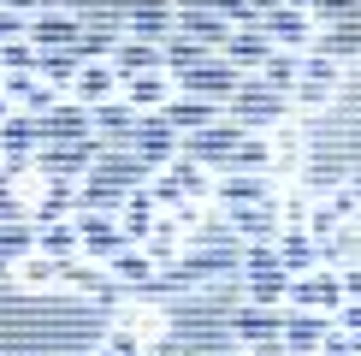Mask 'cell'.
Listing matches in <instances>:
<instances>
[{
  "instance_id": "58",
  "label": "cell",
  "mask_w": 361,
  "mask_h": 356,
  "mask_svg": "<svg viewBox=\"0 0 361 356\" xmlns=\"http://www.w3.org/2000/svg\"><path fill=\"white\" fill-rule=\"evenodd\" d=\"M0 89H6V78H0Z\"/></svg>"
},
{
  "instance_id": "45",
  "label": "cell",
  "mask_w": 361,
  "mask_h": 356,
  "mask_svg": "<svg viewBox=\"0 0 361 356\" xmlns=\"http://www.w3.org/2000/svg\"><path fill=\"white\" fill-rule=\"evenodd\" d=\"M308 208H314L308 190H284L279 196V226H308Z\"/></svg>"
},
{
  "instance_id": "22",
  "label": "cell",
  "mask_w": 361,
  "mask_h": 356,
  "mask_svg": "<svg viewBox=\"0 0 361 356\" xmlns=\"http://www.w3.org/2000/svg\"><path fill=\"white\" fill-rule=\"evenodd\" d=\"M107 59H113V71H118V78H142V71H166V48H160V42H137V36H118Z\"/></svg>"
},
{
  "instance_id": "42",
  "label": "cell",
  "mask_w": 361,
  "mask_h": 356,
  "mask_svg": "<svg viewBox=\"0 0 361 356\" xmlns=\"http://www.w3.org/2000/svg\"><path fill=\"white\" fill-rule=\"evenodd\" d=\"M18 71H42V48L36 42H6V48H0V78H18Z\"/></svg>"
},
{
  "instance_id": "9",
  "label": "cell",
  "mask_w": 361,
  "mask_h": 356,
  "mask_svg": "<svg viewBox=\"0 0 361 356\" xmlns=\"http://www.w3.org/2000/svg\"><path fill=\"white\" fill-rule=\"evenodd\" d=\"M243 137H249V131L225 113L219 125H207V131H195V137H184V155L202 160V167H214V172H225V160H231V148L243 143Z\"/></svg>"
},
{
  "instance_id": "29",
  "label": "cell",
  "mask_w": 361,
  "mask_h": 356,
  "mask_svg": "<svg viewBox=\"0 0 361 356\" xmlns=\"http://www.w3.org/2000/svg\"><path fill=\"white\" fill-rule=\"evenodd\" d=\"M83 36V24L71 18V12H30V30H24V42H36V48H71V42Z\"/></svg>"
},
{
  "instance_id": "49",
  "label": "cell",
  "mask_w": 361,
  "mask_h": 356,
  "mask_svg": "<svg viewBox=\"0 0 361 356\" xmlns=\"http://www.w3.org/2000/svg\"><path fill=\"white\" fill-rule=\"evenodd\" d=\"M343 279V303H361V267H338Z\"/></svg>"
},
{
  "instance_id": "28",
  "label": "cell",
  "mask_w": 361,
  "mask_h": 356,
  "mask_svg": "<svg viewBox=\"0 0 361 356\" xmlns=\"http://www.w3.org/2000/svg\"><path fill=\"white\" fill-rule=\"evenodd\" d=\"M6 95H12V107L30 113V119H42L48 107H59V101H66L54 83H42V71H18V78H6Z\"/></svg>"
},
{
  "instance_id": "41",
  "label": "cell",
  "mask_w": 361,
  "mask_h": 356,
  "mask_svg": "<svg viewBox=\"0 0 361 356\" xmlns=\"http://www.w3.org/2000/svg\"><path fill=\"white\" fill-rule=\"evenodd\" d=\"M160 48H166V78H178V71H190V66H202V59H214V48H202L195 36H166Z\"/></svg>"
},
{
  "instance_id": "13",
  "label": "cell",
  "mask_w": 361,
  "mask_h": 356,
  "mask_svg": "<svg viewBox=\"0 0 361 356\" xmlns=\"http://www.w3.org/2000/svg\"><path fill=\"white\" fill-rule=\"evenodd\" d=\"M219 214L237 244H273L279 237V202H237V208H219Z\"/></svg>"
},
{
  "instance_id": "8",
  "label": "cell",
  "mask_w": 361,
  "mask_h": 356,
  "mask_svg": "<svg viewBox=\"0 0 361 356\" xmlns=\"http://www.w3.org/2000/svg\"><path fill=\"white\" fill-rule=\"evenodd\" d=\"M118 89H125V78L113 71V59H83L71 89H66V101H78V107L95 113V107H107V101H118Z\"/></svg>"
},
{
  "instance_id": "48",
  "label": "cell",
  "mask_w": 361,
  "mask_h": 356,
  "mask_svg": "<svg viewBox=\"0 0 361 356\" xmlns=\"http://www.w3.org/2000/svg\"><path fill=\"white\" fill-rule=\"evenodd\" d=\"M332 321H338V326H343L350 338H361V303H343V309H338Z\"/></svg>"
},
{
  "instance_id": "37",
  "label": "cell",
  "mask_w": 361,
  "mask_h": 356,
  "mask_svg": "<svg viewBox=\"0 0 361 356\" xmlns=\"http://www.w3.org/2000/svg\"><path fill=\"white\" fill-rule=\"evenodd\" d=\"M255 78H261L267 89H279V95H290V89H296V78H302V54H284V48H273V54H267V66L255 71Z\"/></svg>"
},
{
  "instance_id": "20",
  "label": "cell",
  "mask_w": 361,
  "mask_h": 356,
  "mask_svg": "<svg viewBox=\"0 0 361 356\" xmlns=\"http://www.w3.org/2000/svg\"><path fill=\"white\" fill-rule=\"evenodd\" d=\"M172 30H178V6L172 0H137L130 18H125V36H137V42H166Z\"/></svg>"
},
{
  "instance_id": "23",
  "label": "cell",
  "mask_w": 361,
  "mask_h": 356,
  "mask_svg": "<svg viewBox=\"0 0 361 356\" xmlns=\"http://www.w3.org/2000/svg\"><path fill=\"white\" fill-rule=\"evenodd\" d=\"M154 273H160V261L148 256L142 244H125L107 261V279H113V285H125V291H148V285H154Z\"/></svg>"
},
{
  "instance_id": "12",
  "label": "cell",
  "mask_w": 361,
  "mask_h": 356,
  "mask_svg": "<svg viewBox=\"0 0 361 356\" xmlns=\"http://www.w3.org/2000/svg\"><path fill=\"white\" fill-rule=\"evenodd\" d=\"M71 226H78V237H83V256L101 261V267H107L118 249L130 244L125 226H118V214H71Z\"/></svg>"
},
{
  "instance_id": "46",
  "label": "cell",
  "mask_w": 361,
  "mask_h": 356,
  "mask_svg": "<svg viewBox=\"0 0 361 356\" xmlns=\"http://www.w3.org/2000/svg\"><path fill=\"white\" fill-rule=\"evenodd\" d=\"M320 356H355V338H350V333H343V326L332 321V333L320 338Z\"/></svg>"
},
{
  "instance_id": "32",
  "label": "cell",
  "mask_w": 361,
  "mask_h": 356,
  "mask_svg": "<svg viewBox=\"0 0 361 356\" xmlns=\"http://www.w3.org/2000/svg\"><path fill=\"white\" fill-rule=\"evenodd\" d=\"M154 220H160L154 190H148V184H137V190L125 196V208H118V226H125V237H130V244H142V237L154 232Z\"/></svg>"
},
{
  "instance_id": "50",
  "label": "cell",
  "mask_w": 361,
  "mask_h": 356,
  "mask_svg": "<svg viewBox=\"0 0 361 356\" xmlns=\"http://www.w3.org/2000/svg\"><path fill=\"white\" fill-rule=\"evenodd\" d=\"M243 356H290V350H284V338H273V345H243Z\"/></svg>"
},
{
  "instance_id": "4",
  "label": "cell",
  "mask_w": 361,
  "mask_h": 356,
  "mask_svg": "<svg viewBox=\"0 0 361 356\" xmlns=\"http://www.w3.org/2000/svg\"><path fill=\"white\" fill-rule=\"evenodd\" d=\"M338 89H343V66H332V59H320V54H302V78L290 89V107L326 113L338 101Z\"/></svg>"
},
{
  "instance_id": "21",
  "label": "cell",
  "mask_w": 361,
  "mask_h": 356,
  "mask_svg": "<svg viewBox=\"0 0 361 356\" xmlns=\"http://www.w3.org/2000/svg\"><path fill=\"white\" fill-rule=\"evenodd\" d=\"M160 119H166L178 137H195V131L219 125V119H225V107H219V101H195V95H172L166 107H160Z\"/></svg>"
},
{
  "instance_id": "15",
  "label": "cell",
  "mask_w": 361,
  "mask_h": 356,
  "mask_svg": "<svg viewBox=\"0 0 361 356\" xmlns=\"http://www.w3.org/2000/svg\"><path fill=\"white\" fill-rule=\"evenodd\" d=\"M267 54H273V42H267L261 18H255V24H231V36H225V48H219V59H231L243 78H255V71L267 66Z\"/></svg>"
},
{
  "instance_id": "14",
  "label": "cell",
  "mask_w": 361,
  "mask_h": 356,
  "mask_svg": "<svg viewBox=\"0 0 361 356\" xmlns=\"http://www.w3.org/2000/svg\"><path fill=\"white\" fill-rule=\"evenodd\" d=\"M36 137L42 143H83V137H95V113L78 107V101H59V107H48L36 119Z\"/></svg>"
},
{
  "instance_id": "51",
  "label": "cell",
  "mask_w": 361,
  "mask_h": 356,
  "mask_svg": "<svg viewBox=\"0 0 361 356\" xmlns=\"http://www.w3.org/2000/svg\"><path fill=\"white\" fill-rule=\"evenodd\" d=\"M0 6H12V12H24V18H30V12H42V0H0Z\"/></svg>"
},
{
  "instance_id": "30",
  "label": "cell",
  "mask_w": 361,
  "mask_h": 356,
  "mask_svg": "<svg viewBox=\"0 0 361 356\" xmlns=\"http://www.w3.org/2000/svg\"><path fill=\"white\" fill-rule=\"evenodd\" d=\"M273 244H279V261H284V273H290V279H296V273H314V267H326V261H320V244H314L302 226H279Z\"/></svg>"
},
{
  "instance_id": "35",
  "label": "cell",
  "mask_w": 361,
  "mask_h": 356,
  "mask_svg": "<svg viewBox=\"0 0 361 356\" xmlns=\"http://www.w3.org/2000/svg\"><path fill=\"white\" fill-rule=\"evenodd\" d=\"M137 125H142V113L130 107L125 95L107 101V107H95V137L101 143H130V137H137Z\"/></svg>"
},
{
  "instance_id": "17",
  "label": "cell",
  "mask_w": 361,
  "mask_h": 356,
  "mask_svg": "<svg viewBox=\"0 0 361 356\" xmlns=\"http://www.w3.org/2000/svg\"><path fill=\"white\" fill-rule=\"evenodd\" d=\"M237 202H279V184L267 172H214V208Z\"/></svg>"
},
{
  "instance_id": "33",
  "label": "cell",
  "mask_w": 361,
  "mask_h": 356,
  "mask_svg": "<svg viewBox=\"0 0 361 356\" xmlns=\"http://www.w3.org/2000/svg\"><path fill=\"white\" fill-rule=\"evenodd\" d=\"M125 196H130V190H118L113 178H101V172H83L78 178V214H118Z\"/></svg>"
},
{
  "instance_id": "6",
  "label": "cell",
  "mask_w": 361,
  "mask_h": 356,
  "mask_svg": "<svg viewBox=\"0 0 361 356\" xmlns=\"http://www.w3.org/2000/svg\"><path fill=\"white\" fill-rule=\"evenodd\" d=\"M284 309L338 315V309H343V279H338V267H314V273H296V279H290V297H284Z\"/></svg>"
},
{
  "instance_id": "19",
  "label": "cell",
  "mask_w": 361,
  "mask_h": 356,
  "mask_svg": "<svg viewBox=\"0 0 361 356\" xmlns=\"http://www.w3.org/2000/svg\"><path fill=\"white\" fill-rule=\"evenodd\" d=\"M113 326H118V333H125V338H137L142 350L166 345V315H160L154 303H137V297H130V303H125V309H118V315H113Z\"/></svg>"
},
{
  "instance_id": "38",
  "label": "cell",
  "mask_w": 361,
  "mask_h": 356,
  "mask_svg": "<svg viewBox=\"0 0 361 356\" xmlns=\"http://www.w3.org/2000/svg\"><path fill=\"white\" fill-rule=\"evenodd\" d=\"M36 249L54 256V261H66V256H83V237H78L71 220H59V226H36Z\"/></svg>"
},
{
  "instance_id": "53",
  "label": "cell",
  "mask_w": 361,
  "mask_h": 356,
  "mask_svg": "<svg viewBox=\"0 0 361 356\" xmlns=\"http://www.w3.org/2000/svg\"><path fill=\"white\" fill-rule=\"evenodd\" d=\"M249 6H255V18H261V12H273V6H279V0H249Z\"/></svg>"
},
{
  "instance_id": "31",
  "label": "cell",
  "mask_w": 361,
  "mask_h": 356,
  "mask_svg": "<svg viewBox=\"0 0 361 356\" xmlns=\"http://www.w3.org/2000/svg\"><path fill=\"white\" fill-rule=\"evenodd\" d=\"M118 95H125L137 113H160V107L178 95V89H172L166 71H142V78H125V89H118Z\"/></svg>"
},
{
  "instance_id": "26",
  "label": "cell",
  "mask_w": 361,
  "mask_h": 356,
  "mask_svg": "<svg viewBox=\"0 0 361 356\" xmlns=\"http://www.w3.org/2000/svg\"><path fill=\"white\" fill-rule=\"evenodd\" d=\"M172 36H195L202 48H225V36H231V18H219L214 6H178V30Z\"/></svg>"
},
{
  "instance_id": "40",
  "label": "cell",
  "mask_w": 361,
  "mask_h": 356,
  "mask_svg": "<svg viewBox=\"0 0 361 356\" xmlns=\"http://www.w3.org/2000/svg\"><path fill=\"white\" fill-rule=\"evenodd\" d=\"M243 285H249V303H261V309H284V297H290V273H284V267H273V273H249Z\"/></svg>"
},
{
  "instance_id": "27",
  "label": "cell",
  "mask_w": 361,
  "mask_h": 356,
  "mask_svg": "<svg viewBox=\"0 0 361 356\" xmlns=\"http://www.w3.org/2000/svg\"><path fill=\"white\" fill-rule=\"evenodd\" d=\"M95 172L113 178L118 190H137V184H148V178H154V172L137 160V148H130V143H107V148H101V160H95Z\"/></svg>"
},
{
  "instance_id": "3",
  "label": "cell",
  "mask_w": 361,
  "mask_h": 356,
  "mask_svg": "<svg viewBox=\"0 0 361 356\" xmlns=\"http://www.w3.org/2000/svg\"><path fill=\"white\" fill-rule=\"evenodd\" d=\"M237 83H243V71L231 66V59H202V66H190V71H178L172 89L178 95H195V101H219V107H231V95H237Z\"/></svg>"
},
{
  "instance_id": "44",
  "label": "cell",
  "mask_w": 361,
  "mask_h": 356,
  "mask_svg": "<svg viewBox=\"0 0 361 356\" xmlns=\"http://www.w3.org/2000/svg\"><path fill=\"white\" fill-rule=\"evenodd\" d=\"M30 249H36V226H30V220H12V226H0V256H6V261H24Z\"/></svg>"
},
{
  "instance_id": "55",
  "label": "cell",
  "mask_w": 361,
  "mask_h": 356,
  "mask_svg": "<svg viewBox=\"0 0 361 356\" xmlns=\"http://www.w3.org/2000/svg\"><path fill=\"white\" fill-rule=\"evenodd\" d=\"M296 6H314V0H296Z\"/></svg>"
},
{
  "instance_id": "39",
  "label": "cell",
  "mask_w": 361,
  "mask_h": 356,
  "mask_svg": "<svg viewBox=\"0 0 361 356\" xmlns=\"http://www.w3.org/2000/svg\"><path fill=\"white\" fill-rule=\"evenodd\" d=\"M78 66H83V54H78V48H42V83H54L59 95L71 89Z\"/></svg>"
},
{
  "instance_id": "24",
  "label": "cell",
  "mask_w": 361,
  "mask_h": 356,
  "mask_svg": "<svg viewBox=\"0 0 361 356\" xmlns=\"http://www.w3.org/2000/svg\"><path fill=\"white\" fill-rule=\"evenodd\" d=\"M332 333V315H314V309H284V350L302 356V350H320V338Z\"/></svg>"
},
{
  "instance_id": "54",
  "label": "cell",
  "mask_w": 361,
  "mask_h": 356,
  "mask_svg": "<svg viewBox=\"0 0 361 356\" xmlns=\"http://www.w3.org/2000/svg\"><path fill=\"white\" fill-rule=\"evenodd\" d=\"M0 279H12V261H6V256H0Z\"/></svg>"
},
{
  "instance_id": "2",
  "label": "cell",
  "mask_w": 361,
  "mask_h": 356,
  "mask_svg": "<svg viewBox=\"0 0 361 356\" xmlns=\"http://www.w3.org/2000/svg\"><path fill=\"white\" fill-rule=\"evenodd\" d=\"M237 119L243 131H273V125H284L290 119V95H279V89H267L261 78H243L237 83V95H231V107H225Z\"/></svg>"
},
{
  "instance_id": "11",
  "label": "cell",
  "mask_w": 361,
  "mask_h": 356,
  "mask_svg": "<svg viewBox=\"0 0 361 356\" xmlns=\"http://www.w3.org/2000/svg\"><path fill=\"white\" fill-rule=\"evenodd\" d=\"M267 148H273V178L279 184H296L308 167V137H302V125L296 119H284V125L267 131Z\"/></svg>"
},
{
  "instance_id": "36",
  "label": "cell",
  "mask_w": 361,
  "mask_h": 356,
  "mask_svg": "<svg viewBox=\"0 0 361 356\" xmlns=\"http://www.w3.org/2000/svg\"><path fill=\"white\" fill-rule=\"evenodd\" d=\"M12 279H18L24 291H59V261L42 256V249H30L24 261H12Z\"/></svg>"
},
{
  "instance_id": "47",
  "label": "cell",
  "mask_w": 361,
  "mask_h": 356,
  "mask_svg": "<svg viewBox=\"0 0 361 356\" xmlns=\"http://www.w3.org/2000/svg\"><path fill=\"white\" fill-rule=\"evenodd\" d=\"M24 30H30V18H24V12H12V6H0V48H6V42H18Z\"/></svg>"
},
{
  "instance_id": "52",
  "label": "cell",
  "mask_w": 361,
  "mask_h": 356,
  "mask_svg": "<svg viewBox=\"0 0 361 356\" xmlns=\"http://www.w3.org/2000/svg\"><path fill=\"white\" fill-rule=\"evenodd\" d=\"M343 184H350V196L361 202V167H350V178H343Z\"/></svg>"
},
{
  "instance_id": "5",
  "label": "cell",
  "mask_w": 361,
  "mask_h": 356,
  "mask_svg": "<svg viewBox=\"0 0 361 356\" xmlns=\"http://www.w3.org/2000/svg\"><path fill=\"white\" fill-rule=\"evenodd\" d=\"M101 137H83V143H42L36 148V172L42 178H83V172H95V160H101Z\"/></svg>"
},
{
  "instance_id": "18",
  "label": "cell",
  "mask_w": 361,
  "mask_h": 356,
  "mask_svg": "<svg viewBox=\"0 0 361 356\" xmlns=\"http://www.w3.org/2000/svg\"><path fill=\"white\" fill-rule=\"evenodd\" d=\"M320 59H332V66H350L361 59V18H343V24H314V48Z\"/></svg>"
},
{
  "instance_id": "43",
  "label": "cell",
  "mask_w": 361,
  "mask_h": 356,
  "mask_svg": "<svg viewBox=\"0 0 361 356\" xmlns=\"http://www.w3.org/2000/svg\"><path fill=\"white\" fill-rule=\"evenodd\" d=\"M12 220H30V196L18 190V178L0 167V226H12Z\"/></svg>"
},
{
  "instance_id": "56",
  "label": "cell",
  "mask_w": 361,
  "mask_h": 356,
  "mask_svg": "<svg viewBox=\"0 0 361 356\" xmlns=\"http://www.w3.org/2000/svg\"><path fill=\"white\" fill-rule=\"evenodd\" d=\"M302 356H320V350H302Z\"/></svg>"
},
{
  "instance_id": "7",
  "label": "cell",
  "mask_w": 361,
  "mask_h": 356,
  "mask_svg": "<svg viewBox=\"0 0 361 356\" xmlns=\"http://www.w3.org/2000/svg\"><path fill=\"white\" fill-rule=\"evenodd\" d=\"M261 30L284 54H308L314 48V18H308V6H296V0H279L273 12H261Z\"/></svg>"
},
{
  "instance_id": "1",
  "label": "cell",
  "mask_w": 361,
  "mask_h": 356,
  "mask_svg": "<svg viewBox=\"0 0 361 356\" xmlns=\"http://www.w3.org/2000/svg\"><path fill=\"white\" fill-rule=\"evenodd\" d=\"M148 190H154L160 214H178V208H207V202H214V167L178 155V160H166V167L148 178Z\"/></svg>"
},
{
  "instance_id": "25",
  "label": "cell",
  "mask_w": 361,
  "mask_h": 356,
  "mask_svg": "<svg viewBox=\"0 0 361 356\" xmlns=\"http://www.w3.org/2000/svg\"><path fill=\"white\" fill-rule=\"evenodd\" d=\"M284 333V309H261V303H243L231 321V338L237 345H273Z\"/></svg>"
},
{
  "instance_id": "10",
  "label": "cell",
  "mask_w": 361,
  "mask_h": 356,
  "mask_svg": "<svg viewBox=\"0 0 361 356\" xmlns=\"http://www.w3.org/2000/svg\"><path fill=\"white\" fill-rule=\"evenodd\" d=\"M130 148H137V160H142L148 172H160L166 160L184 155V137H178L160 113H142V125H137V137H130Z\"/></svg>"
},
{
  "instance_id": "16",
  "label": "cell",
  "mask_w": 361,
  "mask_h": 356,
  "mask_svg": "<svg viewBox=\"0 0 361 356\" xmlns=\"http://www.w3.org/2000/svg\"><path fill=\"white\" fill-rule=\"evenodd\" d=\"M78 214V178H42V190L30 196V226H59Z\"/></svg>"
},
{
  "instance_id": "57",
  "label": "cell",
  "mask_w": 361,
  "mask_h": 356,
  "mask_svg": "<svg viewBox=\"0 0 361 356\" xmlns=\"http://www.w3.org/2000/svg\"><path fill=\"white\" fill-rule=\"evenodd\" d=\"M355 356H361V338H355Z\"/></svg>"
},
{
  "instance_id": "34",
  "label": "cell",
  "mask_w": 361,
  "mask_h": 356,
  "mask_svg": "<svg viewBox=\"0 0 361 356\" xmlns=\"http://www.w3.org/2000/svg\"><path fill=\"white\" fill-rule=\"evenodd\" d=\"M113 279H107V267L101 261H89V256H66L59 261V291H83V297H101Z\"/></svg>"
}]
</instances>
